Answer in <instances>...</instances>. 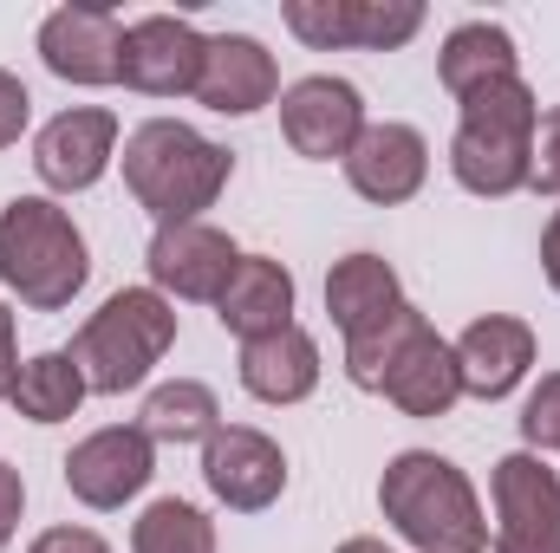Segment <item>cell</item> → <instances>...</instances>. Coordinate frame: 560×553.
Instances as JSON below:
<instances>
[{"label": "cell", "instance_id": "cell-1", "mask_svg": "<svg viewBox=\"0 0 560 553\" xmlns=\"http://www.w3.org/2000/svg\"><path fill=\"white\" fill-rule=\"evenodd\" d=\"M229 176H235V150L176 125V118H150L125 138V183H131L138 209H150L156 228L202 222V209H215Z\"/></svg>", "mask_w": 560, "mask_h": 553}, {"label": "cell", "instance_id": "cell-2", "mask_svg": "<svg viewBox=\"0 0 560 553\" xmlns=\"http://www.w3.org/2000/svg\"><path fill=\"white\" fill-rule=\"evenodd\" d=\"M378 508H385V521L418 553H482L489 548V521H482V502H476L469 475L450 456H436V449H405V456L385 462Z\"/></svg>", "mask_w": 560, "mask_h": 553}, {"label": "cell", "instance_id": "cell-3", "mask_svg": "<svg viewBox=\"0 0 560 553\" xmlns=\"http://www.w3.org/2000/svg\"><path fill=\"white\" fill-rule=\"evenodd\" d=\"M92 280V255L79 222L46 196H13L0 209V286L33 313H66Z\"/></svg>", "mask_w": 560, "mask_h": 553}, {"label": "cell", "instance_id": "cell-4", "mask_svg": "<svg viewBox=\"0 0 560 553\" xmlns=\"http://www.w3.org/2000/svg\"><path fill=\"white\" fill-rule=\"evenodd\" d=\"M535 131L541 105L528 79H502L476 98H463L456 138H450V169L469 196H515L535 176Z\"/></svg>", "mask_w": 560, "mask_h": 553}, {"label": "cell", "instance_id": "cell-5", "mask_svg": "<svg viewBox=\"0 0 560 553\" xmlns=\"http://www.w3.org/2000/svg\"><path fill=\"white\" fill-rule=\"evenodd\" d=\"M176 345V306L156 286H118L79 332H72V365L85 372V391L125 398L163 365Z\"/></svg>", "mask_w": 560, "mask_h": 553}, {"label": "cell", "instance_id": "cell-6", "mask_svg": "<svg viewBox=\"0 0 560 553\" xmlns=\"http://www.w3.org/2000/svg\"><path fill=\"white\" fill-rule=\"evenodd\" d=\"M280 20H287V33L306 39L313 52H339V46L392 52V46L418 39L423 7L418 0H287Z\"/></svg>", "mask_w": 560, "mask_h": 553}, {"label": "cell", "instance_id": "cell-7", "mask_svg": "<svg viewBox=\"0 0 560 553\" xmlns=\"http://www.w3.org/2000/svg\"><path fill=\"white\" fill-rule=\"evenodd\" d=\"M489 495H495V553H560V475L535 449L502 456Z\"/></svg>", "mask_w": 560, "mask_h": 553}, {"label": "cell", "instance_id": "cell-8", "mask_svg": "<svg viewBox=\"0 0 560 553\" xmlns=\"http://www.w3.org/2000/svg\"><path fill=\"white\" fill-rule=\"evenodd\" d=\"M202 52H209V39H202L189 20H176V13H143V20L125 26L118 85H131L143 98H196Z\"/></svg>", "mask_w": 560, "mask_h": 553}, {"label": "cell", "instance_id": "cell-9", "mask_svg": "<svg viewBox=\"0 0 560 553\" xmlns=\"http://www.w3.org/2000/svg\"><path fill=\"white\" fill-rule=\"evenodd\" d=\"M202 482L222 508L235 515H261L275 508L280 489H287V456L268 430H248V423H222L209 443H202Z\"/></svg>", "mask_w": 560, "mask_h": 553}, {"label": "cell", "instance_id": "cell-10", "mask_svg": "<svg viewBox=\"0 0 560 553\" xmlns=\"http://www.w3.org/2000/svg\"><path fill=\"white\" fill-rule=\"evenodd\" d=\"M150 475H156V443L138 423H105L85 443H72V456H66V489L98 515L125 508Z\"/></svg>", "mask_w": 560, "mask_h": 553}, {"label": "cell", "instance_id": "cell-11", "mask_svg": "<svg viewBox=\"0 0 560 553\" xmlns=\"http://www.w3.org/2000/svg\"><path fill=\"white\" fill-rule=\"evenodd\" d=\"M365 131V98L359 85L332 79V72H313L300 85L280 92V138L293 143V156H313V163H346V150Z\"/></svg>", "mask_w": 560, "mask_h": 553}, {"label": "cell", "instance_id": "cell-12", "mask_svg": "<svg viewBox=\"0 0 560 553\" xmlns=\"http://www.w3.org/2000/svg\"><path fill=\"white\" fill-rule=\"evenodd\" d=\"M143 268H150V286L163 299L170 293L176 299H222V286L242 268V248L222 228H209V222H176V228H156L150 235Z\"/></svg>", "mask_w": 560, "mask_h": 553}, {"label": "cell", "instance_id": "cell-13", "mask_svg": "<svg viewBox=\"0 0 560 553\" xmlns=\"http://www.w3.org/2000/svg\"><path fill=\"white\" fill-rule=\"evenodd\" d=\"M125 26L112 7H52L39 20V59L66 85H118Z\"/></svg>", "mask_w": 560, "mask_h": 553}, {"label": "cell", "instance_id": "cell-14", "mask_svg": "<svg viewBox=\"0 0 560 553\" xmlns=\"http://www.w3.org/2000/svg\"><path fill=\"white\" fill-rule=\"evenodd\" d=\"M112 156H118V118L98 111V105H72V111H59V118L33 138V169H39V183L59 189V196L92 189V183L112 169Z\"/></svg>", "mask_w": 560, "mask_h": 553}, {"label": "cell", "instance_id": "cell-15", "mask_svg": "<svg viewBox=\"0 0 560 553\" xmlns=\"http://www.w3.org/2000/svg\"><path fill=\"white\" fill-rule=\"evenodd\" d=\"M280 66L275 52L248 33H215L202 52V79H196V105H209L215 118H248L261 105H275Z\"/></svg>", "mask_w": 560, "mask_h": 553}, {"label": "cell", "instance_id": "cell-16", "mask_svg": "<svg viewBox=\"0 0 560 553\" xmlns=\"http://www.w3.org/2000/svg\"><path fill=\"white\" fill-rule=\"evenodd\" d=\"M423 176H430V143H423L418 125H365L359 143L346 150V183L378 209L411 202Z\"/></svg>", "mask_w": 560, "mask_h": 553}, {"label": "cell", "instance_id": "cell-17", "mask_svg": "<svg viewBox=\"0 0 560 553\" xmlns=\"http://www.w3.org/2000/svg\"><path fill=\"white\" fill-rule=\"evenodd\" d=\"M450 352H456L463 398L495 404V398H509V391L528 378V365H535V326H528V319H509V313H489V319H476Z\"/></svg>", "mask_w": 560, "mask_h": 553}, {"label": "cell", "instance_id": "cell-18", "mask_svg": "<svg viewBox=\"0 0 560 553\" xmlns=\"http://www.w3.org/2000/svg\"><path fill=\"white\" fill-rule=\"evenodd\" d=\"M242 391L261 404H306L319 391V345L300 326H280L268 339L242 345Z\"/></svg>", "mask_w": 560, "mask_h": 553}, {"label": "cell", "instance_id": "cell-19", "mask_svg": "<svg viewBox=\"0 0 560 553\" xmlns=\"http://www.w3.org/2000/svg\"><path fill=\"white\" fill-rule=\"evenodd\" d=\"M215 319H222V332H235L242 345H248V339H268L280 326H293V274L280 268L275 255H242L235 280H229L222 299H215Z\"/></svg>", "mask_w": 560, "mask_h": 553}, {"label": "cell", "instance_id": "cell-20", "mask_svg": "<svg viewBox=\"0 0 560 553\" xmlns=\"http://www.w3.org/2000/svg\"><path fill=\"white\" fill-rule=\"evenodd\" d=\"M436 79H443V92H450L456 105L476 98V92H489V85H502V79H522V59H515L509 26H495V20H463V26L443 39V52H436Z\"/></svg>", "mask_w": 560, "mask_h": 553}, {"label": "cell", "instance_id": "cell-21", "mask_svg": "<svg viewBox=\"0 0 560 553\" xmlns=\"http://www.w3.org/2000/svg\"><path fill=\"white\" fill-rule=\"evenodd\" d=\"M378 398H392L405 416H450L463 398V378H456V352L423 326L418 339L398 352V365L385 372Z\"/></svg>", "mask_w": 560, "mask_h": 553}, {"label": "cell", "instance_id": "cell-22", "mask_svg": "<svg viewBox=\"0 0 560 553\" xmlns=\"http://www.w3.org/2000/svg\"><path fill=\"white\" fill-rule=\"evenodd\" d=\"M398 306H405V286H398L385 255H346V261H332V274H326V313H332V326L346 339L385 326Z\"/></svg>", "mask_w": 560, "mask_h": 553}, {"label": "cell", "instance_id": "cell-23", "mask_svg": "<svg viewBox=\"0 0 560 553\" xmlns=\"http://www.w3.org/2000/svg\"><path fill=\"white\" fill-rule=\"evenodd\" d=\"M138 430L150 443H209L215 430H222V404H215V391L209 385H196V378H176V385H156L150 398H143V416Z\"/></svg>", "mask_w": 560, "mask_h": 553}, {"label": "cell", "instance_id": "cell-24", "mask_svg": "<svg viewBox=\"0 0 560 553\" xmlns=\"http://www.w3.org/2000/svg\"><path fill=\"white\" fill-rule=\"evenodd\" d=\"M7 404L26 416V423H66V416H79V404H85V372L72 365V352H39V358L20 365Z\"/></svg>", "mask_w": 560, "mask_h": 553}, {"label": "cell", "instance_id": "cell-25", "mask_svg": "<svg viewBox=\"0 0 560 553\" xmlns=\"http://www.w3.org/2000/svg\"><path fill=\"white\" fill-rule=\"evenodd\" d=\"M131 553H215V521L176 495L150 502L131 528Z\"/></svg>", "mask_w": 560, "mask_h": 553}, {"label": "cell", "instance_id": "cell-26", "mask_svg": "<svg viewBox=\"0 0 560 553\" xmlns=\"http://www.w3.org/2000/svg\"><path fill=\"white\" fill-rule=\"evenodd\" d=\"M423 326H430V319H423L418 306L405 299V306H398V313H392L385 326H372V332L346 339V378H352L359 391H378V385H385V372L398 365V352H405V345L418 339Z\"/></svg>", "mask_w": 560, "mask_h": 553}, {"label": "cell", "instance_id": "cell-27", "mask_svg": "<svg viewBox=\"0 0 560 553\" xmlns=\"http://www.w3.org/2000/svg\"><path fill=\"white\" fill-rule=\"evenodd\" d=\"M522 443L528 449H560V372H548L528 404H522Z\"/></svg>", "mask_w": 560, "mask_h": 553}, {"label": "cell", "instance_id": "cell-28", "mask_svg": "<svg viewBox=\"0 0 560 553\" xmlns=\"http://www.w3.org/2000/svg\"><path fill=\"white\" fill-rule=\"evenodd\" d=\"M528 189L560 196V105L541 118V131H535V176H528Z\"/></svg>", "mask_w": 560, "mask_h": 553}, {"label": "cell", "instance_id": "cell-29", "mask_svg": "<svg viewBox=\"0 0 560 553\" xmlns=\"http://www.w3.org/2000/svg\"><path fill=\"white\" fill-rule=\"evenodd\" d=\"M26 118H33V98H26V85L0 66V150H7V143H20Z\"/></svg>", "mask_w": 560, "mask_h": 553}, {"label": "cell", "instance_id": "cell-30", "mask_svg": "<svg viewBox=\"0 0 560 553\" xmlns=\"http://www.w3.org/2000/svg\"><path fill=\"white\" fill-rule=\"evenodd\" d=\"M20 508H26V482H20L13 462H0V548H7L13 528H20Z\"/></svg>", "mask_w": 560, "mask_h": 553}, {"label": "cell", "instance_id": "cell-31", "mask_svg": "<svg viewBox=\"0 0 560 553\" xmlns=\"http://www.w3.org/2000/svg\"><path fill=\"white\" fill-rule=\"evenodd\" d=\"M26 553H112V548H105L92 528H46Z\"/></svg>", "mask_w": 560, "mask_h": 553}, {"label": "cell", "instance_id": "cell-32", "mask_svg": "<svg viewBox=\"0 0 560 553\" xmlns=\"http://www.w3.org/2000/svg\"><path fill=\"white\" fill-rule=\"evenodd\" d=\"M13 378H20V352H13V313L0 299V404L13 398Z\"/></svg>", "mask_w": 560, "mask_h": 553}, {"label": "cell", "instance_id": "cell-33", "mask_svg": "<svg viewBox=\"0 0 560 553\" xmlns=\"http://www.w3.org/2000/svg\"><path fill=\"white\" fill-rule=\"evenodd\" d=\"M541 274H548V286L560 293V209L548 215V228H541Z\"/></svg>", "mask_w": 560, "mask_h": 553}, {"label": "cell", "instance_id": "cell-34", "mask_svg": "<svg viewBox=\"0 0 560 553\" xmlns=\"http://www.w3.org/2000/svg\"><path fill=\"white\" fill-rule=\"evenodd\" d=\"M339 553H392L385 541H372V534H352V541H339Z\"/></svg>", "mask_w": 560, "mask_h": 553}]
</instances>
